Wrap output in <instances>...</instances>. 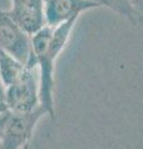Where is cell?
I'll list each match as a JSON object with an SVG mask.
<instances>
[{
  "label": "cell",
  "mask_w": 143,
  "mask_h": 149,
  "mask_svg": "<svg viewBox=\"0 0 143 149\" xmlns=\"http://www.w3.org/2000/svg\"><path fill=\"white\" fill-rule=\"evenodd\" d=\"M77 17L56 27L45 25L31 35V54L39 70V101L51 119L55 118V62L65 50Z\"/></svg>",
  "instance_id": "obj_1"
},
{
  "label": "cell",
  "mask_w": 143,
  "mask_h": 149,
  "mask_svg": "<svg viewBox=\"0 0 143 149\" xmlns=\"http://www.w3.org/2000/svg\"><path fill=\"white\" fill-rule=\"evenodd\" d=\"M46 114L41 106L29 112H3L0 114V149H21L30 144L36 124Z\"/></svg>",
  "instance_id": "obj_2"
},
{
  "label": "cell",
  "mask_w": 143,
  "mask_h": 149,
  "mask_svg": "<svg viewBox=\"0 0 143 149\" xmlns=\"http://www.w3.org/2000/svg\"><path fill=\"white\" fill-rule=\"evenodd\" d=\"M35 61L27 62L24 73L17 80L5 87V98L8 111L29 112L40 106L39 101V78L35 74Z\"/></svg>",
  "instance_id": "obj_3"
},
{
  "label": "cell",
  "mask_w": 143,
  "mask_h": 149,
  "mask_svg": "<svg viewBox=\"0 0 143 149\" xmlns=\"http://www.w3.org/2000/svg\"><path fill=\"white\" fill-rule=\"evenodd\" d=\"M0 50L5 51L24 65L33 58L31 36L4 10H0Z\"/></svg>",
  "instance_id": "obj_4"
},
{
  "label": "cell",
  "mask_w": 143,
  "mask_h": 149,
  "mask_svg": "<svg viewBox=\"0 0 143 149\" xmlns=\"http://www.w3.org/2000/svg\"><path fill=\"white\" fill-rule=\"evenodd\" d=\"M96 8L101 6L90 0H45V24L47 26L56 27L71 19H78L81 13Z\"/></svg>",
  "instance_id": "obj_5"
},
{
  "label": "cell",
  "mask_w": 143,
  "mask_h": 149,
  "mask_svg": "<svg viewBox=\"0 0 143 149\" xmlns=\"http://www.w3.org/2000/svg\"><path fill=\"white\" fill-rule=\"evenodd\" d=\"M10 1L11 8L6 13L30 36L46 25L44 0H10Z\"/></svg>",
  "instance_id": "obj_6"
},
{
  "label": "cell",
  "mask_w": 143,
  "mask_h": 149,
  "mask_svg": "<svg viewBox=\"0 0 143 149\" xmlns=\"http://www.w3.org/2000/svg\"><path fill=\"white\" fill-rule=\"evenodd\" d=\"M25 68L26 65L17 61L5 51L0 50V80L5 87L15 82L24 73Z\"/></svg>",
  "instance_id": "obj_7"
},
{
  "label": "cell",
  "mask_w": 143,
  "mask_h": 149,
  "mask_svg": "<svg viewBox=\"0 0 143 149\" xmlns=\"http://www.w3.org/2000/svg\"><path fill=\"white\" fill-rule=\"evenodd\" d=\"M107 8L118 13L121 16L128 19L133 24H138V17L131 5L130 0H106Z\"/></svg>",
  "instance_id": "obj_8"
},
{
  "label": "cell",
  "mask_w": 143,
  "mask_h": 149,
  "mask_svg": "<svg viewBox=\"0 0 143 149\" xmlns=\"http://www.w3.org/2000/svg\"><path fill=\"white\" fill-rule=\"evenodd\" d=\"M130 3L138 17V22H143V0H130Z\"/></svg>",
  "instance_id": "obj_9"
},
{
  "label": "cell",
  "mask_w": 143,
  "mask_h": 149,
  "mask_svg": "<svg viewBox=\"0 0 143 149\" xmlns=\"http://www.w3.org/2000/svg\"><path fill=\"white\" fill-rule=\"evenodd\" d=\"M4 98H5V86L0 80V102H4Z\"/></svg>",
  "instance_id": "obj_10"
},
{
  "label": "cell",
  "mask_w": 143,
  "mask_h": 149,
  "mask_svg": "<svg viewBox=\"0 0 143 149\" xmlns=\"http://www.w3.org/2000/svg\"><path fill=\"white\" fill-rule=\"evenodd\" d=\"M90 1H93L96 4H98L100 6H106L107 8V1H106V0H90Z\"/></svg>",
  "instance_id": "obj_11"
},
{
  "label": "cell",
  "mask_w": 143,
  "mask_h": 149,
  "mask_svg": "<svg viewBox=\"0 0 143 149\" xmlns=\"http://www.w3.org/2000/svg\"><path fill=\"white\" fill-rule=\"evenodd\" d=\"M5 111H8L6 104L4 103V102H0V113H3V112H5Z\"/></svg>",
  "instance_id": "obj_12"
},
{
  "label": "cell",
  "mask_w": 143,
  "mask_h": 149,
  "mask_svg": "<svg viewBox=\"0 0 143 149\" xmlns=\"http://www.w3.org/2000/svg\"><path fill=\"white\" fill-rule=\"evenodd\" d=\"M21 149H30V144H26L25 147H22Z\"/></svg>",
  "instance_id": "obj_13"
},
{
  "label": "cell",
  "mask_w": 143,
  "mask_h": 149,
  "mask_svg": "<svg viewBox=\"0 0 143 149\" xmlns=\"http://www.w3.org/2000/svg\"><path fill=\"white\" fill-rule=\"evenodd\" d=\"M44 1H45V0H44Z\"/></svg>",
  "instance_id": "obj_14"
},
{
  "label": "cell",
  "mask_w": 143,
  "mask_h": 149,
  "mask_svg": "<svg viewBox=\"0 0 143 149\" xmlns=\"http://www.w3.org/2000/svg\"><path fill=\"white\" fill-rule=\"evenodd\" d=\"M0 114H1V113H0Z\"/></svg>",
  "instance_id": "obj_15"
}]
</instances>
